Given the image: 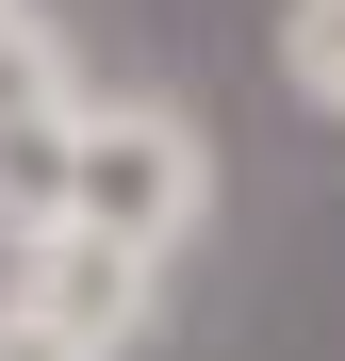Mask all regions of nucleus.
<instances>
[{
	"label": "nucleus",
	"instance_id": "nucleus-3",
	"mask_svg": "<svg viewBox=\"0 0 345 361\" xmlns=\"http://www.w3.org/2000/svg\"><path fill=\"white\" fill-rule=\"evenodd\" d=\"M0 295H17L33 329L99 345V361H132V345H148V312H164V279H148L132 247H99V230H66V214H49L33 247H0Z\"/></svg>",
	"mask_w": 345,
	"mask_h": 361
},
{
	"label": "nucleus",
	"instance_id": "nucleus-6",
	"mask_svg": "<svg viewBox=\"0 0 345 361\" xmlns=\"http://www.w3.org/2000/svg\"><path fill=\"white\" fill-rule=\"evenodd\" d=\"M0 17H33V0H0Z\"/></svg>",
	"mask_w": 345,
	"mask_h": 361
},
{
	"label": "nucleus",
	"instance_id": "nucleus-1",
	"mask_svg": "<svg viewBox=\"0 0 345 361\" xmlns=\"http://www.w3.org/2000/svg\"><path fill=\"white\" fill-rule=\"evenodd\" d=\"M214 214V132L181 99H99L83 115V164H66V230H99V247H132L148 279L198 247Z\"/></svg>",
	"mask_w": 345,
	"mask_h": 361
},
{
	"label": "nucleus",
	"instance_id": "nucleus-4",
	"mask_svg": "<svg viewBox=\"0 0 345 361\" xmlns=\"http://www.w3.org/2000/svg\"><path fill=\"white\" fill-rule=\"evenodd\" d=\"M279 82H296V115L345 132V0H279Z\"/></svg>",
	"mask_w": 345,
	"mask_h": 361
},
{
	"label": "nucleus",
	"instance_id": "nucleus-5",
	"mask_svg": "<svg viewBox=\"0 0 345 361\" xmlns=\"http://www.w3.org/2000/svg\"><path fill=\"white\" fill-rule=\"evenodd\" d=\"M0 361H99V345H66V329H33L17 295H0Z\"/></svg>",
	"mask_w": 345,
	"mask_h": 361
},
{
	"label": "nucleus",
	"instance_id": "nucleus-2",
	"mask_svg": "<svg viewBox=\"0 0 345 361\" xmlns=\"http://www.w3.org/2000/svg\"><path fill=\"white\" fill-rule=\"evenodd\" d=\"M83 49L49 33V17H0V247H33L49 214H66V164H83Z\"/></svg>",
	"mask_w": 345,
	"mask_h": 361
}]
</instances>
